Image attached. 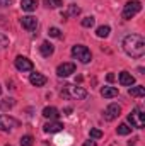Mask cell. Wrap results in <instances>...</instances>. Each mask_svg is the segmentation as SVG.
<instances>
[{"label": "cell", "mask_w": 145, "mask_h": 146, "mask_svg": "<svg viewBox=\"0 0 145 146\" xmlns=\"http://www.w3.org/2000/svg\"><path fill=\"white\" fill-rule=\"evenodd\" d=\"M123 49L132 58H142L145 54V39L140 34H128L123 39Z\"/></svg>", "instance_id": "obj_1"}, {"label": "cell", "mask_w": 145, "mask_h": 146, "mask_svg": "<svg viewBox=\"0 0 145 146\" xmlns=\"http://www.w3.org/2000/svg\"><path fill=\"white\" fill-rule=\"evenodd\" d=\"M60 94L63 99H72V100H82L87 97V90L82 87H77V85H63Z\"/></svg>", "instance_id": "obj_2"}, {"label": "cell", "mask_w": 145, "mask_h": 146, "mask_svg": "<svg viewBox=\"0 0 145 146\" xmlns=\"http://www.w3.org/2000/svg\"><path fill=\"white\" fill-rule=\"evenodd\" d=\"M72 56L75 60H79L80 63H89L92 60V54H91V49L87 46H82V44H75L72 48Z\"/></svg>", "instance_id": "obj_3"}, {"label": "cell", "mask_w": 145, "mask_h": 146, "mask_svg": "<svg viewBox=\"0 0 145 146\" xmlns=\"http://www.w3.org/2000/svg\"><path fill=\"white\" fill-rule=\"evenodd\" d=\"M140 10H142V2H138V0H130V2H126V5H125V9H123L121 17H123L125 21H128V19L135 17Z\"/></svg>", "instance_id": "obj_4"}, {"label": "cell", "mask_w": 145, "mask_h": 146, "mask_svg": "<svg viewBox=\"0 0 145 146\" xmlns=\"http://www.w3.org/2000/svg\"><path fill=\"white\" fill-rule=\"evenodd\" d=\"M128 122L132 124V127H138L142 129L145 124V112L140 109H135L133 112L128 114Z\"/></svg>", "instance_id": "obj_5"}, {"label": "cell", "mask_w": 145, "mask_h": 146, "mask_svg": "<svg viewBox=\"0 0 145 146\" xmlns=\"http://www.w3.org/2000/svg\"><path fill=\"white\" fill-rule=\"evenodd\" d=\"M17 126H19V121L17 119H14L10 115H0V131L9 133V131H12Z\"/></svg>", "instance_id": "obj_6"}, {"label": "cell", "mask_w": 145, "mask_h": 146, "mask_svg": "<svg viewBox=\"0 0 145 146\" xmlns=\"http://www.w3.org/2000/svg\"><path fill=\"white\" fill-rule=\"evenodd\" d=\"M14 65H15V68L19 72H31L33 70V61L28 60L26 56H17L15 61H14Z\"/></svg>", "instance_id": "obj_7"}, {"label": "cell", "mask_w": 145, "mask_h": 146, "mask_svg": "<svg viewBox=\"0 0 145 146\" xmlns=\"http://www.w3.org/2000/svg\"><path fill=\"white\" fill-rule=\"evenodd\" d=\"M119 114H121V106H118V104H109L106 110H104V119L106 121H114L116 117H119Z\"/></svg>", "instance_id": "obj_8"}, {"label": "cell", "mask_w": 145, "mask_h": 146, "mask_svg": "<svg viewBox=\"0 0 145 146\" xmlns=\"http://www.w3.org/2000/svg\"><path fill=\"white\" fill-rule=\"evenodd\" d=\"M75 73V65L73 63H62L58 68H56V75L60 76V78H65V76H68V75H72Z\"/></svg>", "instance_id": "obj_9"}, {"label": "cell", "mask_w": 145, "mask_h": 146, "mask_svg": "<svg viewBox=\"0 0 145 146\" xmlns=\"http://www.w3.org/2000/svg\"><path fill=\"white\" fill-rule=\"evenodd\" d=\"M21 26L26 29V31H34L38 27V19L36 17H33V15H26V17H22L21 19Z\"/></svg>", "instance_id": "obj_10"}, {"label": "cell", "mask_w": 145, "mask_h": 146, "mask_svg": "<svg viewBox=\"0 0 145 146\" xmlns=\"http://www.w3.org/2000/svg\"><path fill=\"white\" fill-rule=\"evenodd\" d=\"M62 129H63V124L58 122V121H50V122H46V124L43 126V131H44V133H58V131H62Z\"/></svg>", "instance_id": "obj_11"}, {"label": "cell", "mask_w": 145, "mask_h": 146, "mask_svg": "<svg viewBox=\"0 0 145 146\" xmlns=\"http://www.w3.org/2000/svg\"><path fill=\"white\" fill-rule=\"evenodd\" d=\"M119 83H121L123 87H132V85L135 83V76L128 72H121L119 73Z\"/></svg>", "instance_id": "obj_12"}, {"label": "cell", "mask_w": 145, "mask_h": 146, "mask_svg": "<svg viewBox=\"0 0 145 146\" xmlns=\"http://www.w3.org/2000/svg\"><path fill=\"white\" fill-rule=\"evenodd\" d=\"M29 82H31V85H34V87H43V85L46 83V76L41 75V73H31Z\"/></svg>", "instance_id": "obj_13"}, {"label": "cell", "mask_w": 145, "mask_h": 146, "mask_svg": "<svg viewBox=\"0 0 145 146\" xmlns=\"http://www.w3.org/2000/svg\"><path fill=\"white\" fill-rule=\"evenodd\" d=\"M39 51H41V54H43L44 58H50V56L53 54L55 48H53V44H51V42L44 41V42H41V46H39Z\"/></svg>", "instance_id": "obj_14"}, {"label": "cell", "mask_w": 145, "mask_h": 146, "mask_svg": "<svg viewBox=\"0 0 145 146\" xmlns=\"http://www.w3.org/2000/svg\"><path fill=\"white\" fill-rule=\"evenodd\" d=\"M43 115H44L46 119H50V121H56L58 115H60V112H58L56 107H44V109H43Z\"/></svg>", "instance_id": "obj_15"}, {"label": "cell", "mask_w": 145, "mask_h": 146, "mask_svg": "<svg viewBox=\"0 0 145 146\" xmlns=\"http://www.w3.org/2000/svg\"><path fill=\"white\" fill-rule=\"evenodd\" d=\"M101 95H103L104 99H113V97H118V88H114V87H104V88L101 90Z\"/></svg>", "instance_id": "obj_16"}, {"label": "cell", "mask_w": 145, "mask_h": 146, "mask_svg": "<svg viewBox=\"0 0 145 146\" xmlns=\"http://www.w3.org/2000/svg\"><path fill=\"white\" fill-rule=\"evenodd\" d=\"M21 7H22V10H26V12H33V10H36V0H21Z\"/></svg>", "instance_id": "obj_17"}, {"label": "cell", "mask_w": 145, "mask_h": 146, "mask_svg": "<svg viewBox=\"0 0 145 146\" xmlns=\"http://www.w3.org/2000/svg\"><path fill=\"white\" fill-rule=\"evenodd\" d=\"M128 94H130L132 97H144L145 95V87H142V85H138V87H132V88L128 90Z\"/></svg>", "instance_id": "obj_18"}, {"label": "cell", "mask_w": 145, "mask_h": 146, "mask_svg": "<svg viewBox=\"0 0 145 146\" xmlns=\"http://www.w3.org/2000/svg\"><path fill=\"white\" fill-rule=\"evenodd\" d=\"M79 14H80V7H77L75 3H70L68 9H67V12H65L67 17H77Z\"/></svg>", "instance_id": "obj_19"}, {"label": "cell", "mask_w": 145, "mask_h": 146, "mask_svg": "<svg viewBox=\"0 0 145 146\" xmlns=\"http://www.w3.org/2000/svg\"><path fill=\"white\" fill-rule=\"evenodd\" d=\"M14 106H15V100L9 97V99H5V100H2V102H0V110H7V109H12Z\"/></svg>", "instance_id": "obj_20"}, {"label": "cell", "mask_w": 145, "mask_h": 146, "mask_svg": "<svg viewBox=\"0 0 145 146\" xmlns=\"http://www.w3.org/2000/svg\"><path fill=\"white\" fill-rule=\"evenodd\" d=\"M116 133H118L119 136H128V134L132 133V127H130L128 124H119L118 129H116Z\"/></svg>", "instance_id": "obj_21"}, {"label": "cell", "mask_w": 145, "mask_h": 146, "mask_svg": "<svg viewBox=\"0 0 145 146\" xmlns=\"http://www.w3.org/2000/svg\"><path fill=\"white\" fill-rule=\"evenodd\" d=\"M109 33H111L109 26H101V27H97V31H96V34H97L99 37H108Z\"/></svg>", "instance_id": "obj_22"}, {"label": "cell", "mask_w": 145, "mask_h": 146, "mask_svg": "<svg viewBox=\"0 0 145 146\" xmlns=\"http://www.w3.org/2000/svg\"><path fill=\"white\" fill-rule=\"evenodd\" d=\"M80 24H82V26H84V27H92V26H94V24H96V19H94V17H92V15H91V17H84V19H82V22H80Z\"/></svg>", "instance_id": "obj_23"}, {"label": "cell", "mask_w": 145, "mask_h": 146, "mask_svg": "<svg viewBox=\"0 0 145 146\" xmlns=\"http://www.w3.org/2000/svg\"><path fill=\"white\" fill-rule=\"evenodd\" d=\"M33 141H34V139H33V136L26 134V136H22V138H21V141H19V143H21V146H33Z\"/></svg>", "instance_id": "obj_24"}, {"label": "cell", "mask_w": 145, "mask_h": 146, "mask_svg": "<svg viewBox=\"0 0 145 146\" xmlns=\"http://www.w3.org/2000/svg\"><path fill=\"white\" fill-rule=\"evenodd\" d=\"M89 136H91V139H101V138H103V131H99V129H91Z\"/></svg>", "instance_id": "obj_25"}, {"label": "cell", "mask_w": 145, "mask_h": 146, "mask_svg": "<svg viewBox=\"0 0 145 146\" xmlns=\"http://www.w3.org/2000/svg\"><path fill=\"white\" fill-rule=\"evenodd\" d=\"M48 34H50L51 37H62V31H60L58 27H50Z\"/></svg>", "instance_id": "obj_26"}, {"label": "cell", "mask_w": 145, "mask_h": 146, "mask_svg": "<svg viewBox=\"0 0 145 146\" xmlns=\"http://www.w3.org/2000/svg\"><path fill=\"white\" fill-rule=\"evenodd\" d=\"M48 3H50L48 7H55V9H58V7L62 5V0H50Z\"/></svg>", "instance_id": "obj_27"}, {"label": "cell", "mask_w": 145, "mask_h": 146, "mask_svg": "<svg viewBox=\"0 0 145 146\" xmlns=\"http://www.w3.org/2000/svg\"><path fill=\"white\" fill-rule=\"evenodd\" d=\"M0 44H2V46H7V44H9V39L3 36V34H0Z\"/></svg>", "instance_id": "obj_28"}, {"label": "cell", "mask_w": 145, "mask_h": 146, "mask_svg": "<svg viewBox=\"0 0 145 146\" xmlns=\"http://www.w3.org/2000/svg\"><path fill=\"white\" fill-rule=\"evenodd\" d=\"M82 146H97V145H96V141H92V139H89V141H85V143H84Z\"/></svg>", "instance_id": "obj_29"}, {"label": "cell", "mask_w": 145, "mask_h": 146, "mask_svg": "<svg viewBox=\"0 0 145 146\" xmlns=\"http://www.w3.org/2000/svg\"><path fill=\"white\" fill-rule=\"evenodd\" d=\"M106 78H108V82H113V80H114V75H113V73H109Z\"/></svg>", "instance_id": "obj_30"}, {"label": "cell", "mask_w": 145, "mask_h": 146, "mask_svg": "<svg viewBox=\"0 0 145 146\" xmlns=\"http://www.w3.org/2000/svg\"><path fill=\"white\" fill-rule=\"evenodd\" d=\"M63 112H65V114H67V115H68V114H70V112H72V107H65V110H63Z\"/></svg>", "instance_id": "obj_31"}, {"label": "cell", "mask_w": 145, "mask_h": 146, "mask_svg": "<svg viewBox=\"0 0 145 146\" xmlns=\"http://www.w3.org/2000/svg\"><path fill=\"white\" fill-rule=\"evenodd\" d=\"M0 94H2V87H0Z\"/></svg>", "instance_id": "obj_32"}]
</instances>
